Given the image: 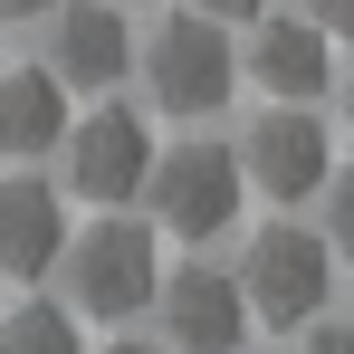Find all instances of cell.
<instances>
[{
  "instance_id": "obj_1",
  "label": "cell",
  "mask_w": 354,
  "mask_h": 354,
  "mask_svg": "<svg viewBox=\"0 0 354 354\" xmlns=\"http://www.w3.org/2000/svg\"><path fill=\"white\" fill-rule=\"evenodd\" d=\"M58 259H67L77 316H96V326H134V316L153 306V278H163V239H153V221H86Z\"/></svg>"
},
{
  "instance_id": "obj_2",
  "label": "cell",
  "mask_w": 354,
  "mask_h": 354,
  "mask_svg": "<svg viewBox=\"0 0 354 354\" xmlns=\"http://www.w3.org/2000/svg\"><path fill=\"white\" fill-rule=\"evenodd\" d=\"M230 278H239V297H249V326L297 335V326L326 316V297H335V249L316 230H297V221H268V230H249Z\"/></svg>"
},
{
  "instance_id": "obj_3",
  "label": "cell",
  "mask_w": 354,
  "mask_h": 354,
  "mask_svg": "<svg viewBox=\"0 0 354 354\" xmlns=\"http://www.w3.org/2000/svg\"><path fill=\"white\" fill-rule=\"evenodd\" d=\"M230 86H239V58H230V29L211 10L153 19V39H144V96L163 115H221Z\"/></svg>"
},
{
  "instance_id": "obj_4",
  "label": "cell",
  "mask_w": 354,
  "mask_h": 354,
  "mask_svg": "<svg viewBox=\"0 0 354 354\" xmlns=\"http://www.w3.org/2000/svg\"><path fill=\"white\" fill-rule=\"evenodd\" d=\"M239 153L230 144H211V134H192V144H163L153 163H144V201H153V230L173 239H221L239 221Z\"/></svg>"
},
{
  "instance_id": "obj_5",
  "label": "cell",
  "mask_w": 354,
  "mask_h": 354,
  "mask_svg": "<svg viewBox=\"0 0 354 354\" xmlns=\"http://www.w3.org/2000/svg\"><path fill=\"white\" fill-rule=\"evenodd\" d=\"M230 153H239V182H249V192H268L278 211L316 201L326 173H335V134H326V115H316V106H278V96H268V115L249 124Z\"/></svg>"
},
{
  "instance_id": "obj_6",
  "label": "cell",
  "mask_w": 354,
  "mask_h": 354,
  "mask_svg": "<svg viewBox=\"0 0 354 354\" xmlns=\"http://www.w3.org/2000/svg\"><path fill=\"white\" fill-rule=\"evenodd\" d=\"M153 316H163V354H239L249 345V297H239L230 268L192 259V268H163L153 278Z\"/></svg>"
},
{
  "instance_id": "obj_7",
  "label": "cell",
  "mask_w": 354,
  "mask_h": 354,
  "mask_svg": "<svg viewBox=\"0 0 354 354\" xmlns=\"http://www.w3.org/2000/svg\"><path fill=\"white\" fill-rule=\"evenodd\" d=\"M67 153V192L77 201H96V211H124L134 192H144V163H153V134L134 106H96V115H77L58 134Z\"/></svg>"
},
{
  "instance_id": "obj_8",
  "label": "cell",
  "mask_w": 354,
  "mask_h": 354,
  "mask_svg": "<svg viewBox=\"0 0 354 354\" xmlns=\"http://www.w3.org/2000/svg\"><path fill=\"white\" fill-rule=\"evenodd\" d=\"M39 29H48L39 67H48L58 86H115L124 67H134L124 0H48V10H39Z\"/></svg>"
},
{
  "instance_id": "obj_9",
  "label": "cell",
  "mask_w": 354,
  "mask_h": 354,
  "mask_svg": "<svg viewBox=\"0 0 354 354\" xmlns=\"http://www.w3.org/2000/svg\"><path fill=\"white\" fill-rule=\"evenodd\" d=\"M239 77H259L278 106H316L326 86H335V39L297 10V19H278V10H259V29H249V58H239Z\"/></svg>"
},
{
  "instance_id": "obj_10",
  "label": "cell",
  "mask_w": 354,
  "mask_h": 354,
  "mask_svg": "<svg viewBox=\"0 0 354 354\" xmlns=\"http://www.w3.org/2000/svg\"><path fill=\"white\" fill-rule=\"evenodd\" d=\"M67 249V201L39 173L0 182V278H48Z\"/></svg>"
},
{
  "instance_id": "obj_11",
  "label": "cell",
  "mask_w": 354,
  "mask_h": 354,
  "mask_svg": "<svg viewBox=\"0 0 354 354\" xmlns=\"http://www.w3.org/2000/svg\"><path fill=\"white\" fill-rule=\"evenodd\" d=\"M67 86L48 67H0V153H58Z\"/></svg>"
},
{
  "instance_id": "obj_12",
  "label": "cell",
  "mask_w": 354,
  "mask_h": 354,
  "mask_svg": "<svg viewBox=\"0 0 354 354\" xmlns=\"http://www.w3.org/2000/svg\"><path fill=\"white\" fill-rule=\"evenodd\" d=\"M0 354H86V335H77V316H67V306L29 297V306H10V316H0Z\"/></svg>"
},
{
  "instance_id": "obj_13",
  "label": "cell",
  "mask_w": 354,
  "mask_h": 354,
  "mask_svg": "<svg viewBox=\"0 0 354 354\" xmlns=\"http://www.w3.org/2000/svg\"><path fill=\"white\" fill-rule=\"evenodd\" d=\"M316 201H326V249H335V259H354V173H326V192H316Z\"/></svg>"
},
{
  "instance_id": "obj_14",
  "label": "cell",
  "mask_w": 354,
  "mask_h": 354,
  "mask_svg": "<svg viewBox=\"0 0 354 354\" xmlns=\"http://www.w3.org/2000/svg\"><path fill=\"white\" fill-rule=\"evenodd\" d=\"M297 354H354V326H326V316H306V335H297Z\"/></svg>"
},
{
  "instance_id": "obj_15",
  "label": "cell",
  "mask_w": 354,
  "mask_h": 354,
  "mask_svg": "<svg viewBox=\"0 0 354 354\" xmlns=\"http://www.w3.org/2000/svg\"><path fill=\"white\" fill-rule=\"evenodd\" d=\"M306 19H316L326 39H354V0H306Z\"/></svg>"
},
{
  "instance_id": "obj_16",
  "label": "cell",
  "mask_w": 354,
  "mask_h": 354,
  "mask_svg": "<svg viewBox=\"0 0 354 354\" xmlns=\"http://www.w3.org/2000/svg\"><path fill=\"white\" fill-rule=\"evenodd\" d=\"M192 10H211V19H221V29H230V19H259V10H268V0H192Z\"/></svg>"
},
{
  "instance_id": "obj_17",
  "label": "cell",
  "mask_w": 354,
  "mask_h": 354,
  "mask_svg": "<svg viewBox=\"0 0 354 354\" xmlns=\"http://www.w3.org/2000/svg\"><path fill=\"white\" fill-rule=\"evenodd\" d=\"M39 10H48V0H0V19H39Z\"/></svg>"
},
{
  "instance_id": "obj_18",
  "label": "cell",
  "mask_w": 354,
  "mask_h": 354,
  "mask_svg": "<svg viewBox=\"0 0 354 354\" xmlns=\"http://www.w3.org/2000/svg\"><path fill=\"white\" fill-rule=\"evenodd\" d=\"M106 354H163V345H144V335H115V345H106Z\"/></svg>"
},
{
  "instance_id": "obj_19",
  "label": "cell",
  "mask_w": 354,
  "mask_h": 354,
  "mask_svg": "<svg viewBox=\"0 0 354 354\" xmlns=\"http://www.w3.org/2000/svg\"><path fill=\"white\" fill-rule=\"evenodd\" d=\"M345 124H354V67H345Z\"/></svg>"
},
{
  "instance_id": "obj_20",
  "label": "cell",
  "mask_w": 354,
  "mask_h": 354,
  "mask_svg": "<svg viewBox=\"0 0 354 354\" xmlns=\"http://www.w3.org/2000/svg\"><path fill=\"white\" fill-rule=\"evenodd\" d=\"M124 10H134V0H124Z\"/></svg>"
}]
</instances>
